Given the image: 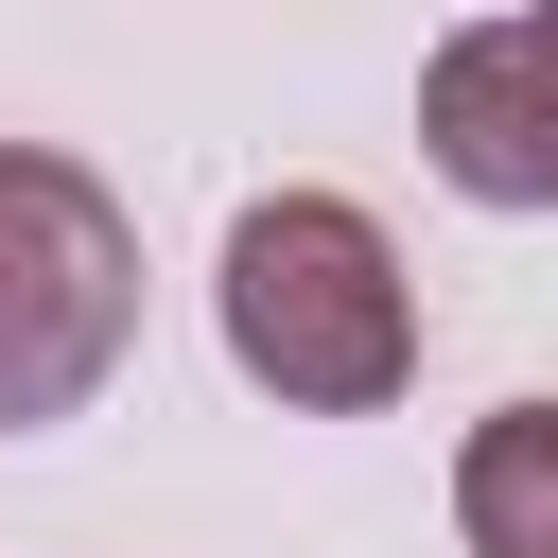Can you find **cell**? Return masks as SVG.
<instances>
[{
  "mask_svg": "<svg viewBox=\"0 0 558 558\" xmlns=\"http://www.w3.org/2000/svg\"><path fill=\"white\" fill-rule=\"evenodd\" d=\"M453 523H471V558H558V401H506L453 453Z\"/></svg>",
  "mask_w": 558,
  "mask_h": 558,
  "instance_id": "obj_4",
  "label": "cell"
},
{
  "mask_svg": "<svg viewBox=\"0 0 558 558\" xmlns=\"http://www.w3.org/2000/svg\"><path fill=\"white\" fill-rule=\"evenodd\" d=\"M140 349V227L87 157L0 140V436L87 418Z\"/></svg>",
  "mask_w": 558,
  "mask_h": 558,
  "instance_id": "obj_2",
  "label": "cell"
},
{
  "mask_svg": "<svg viewBox=\"0 0 558 558\" xmlns=\"http://www.w3.org/2000/svg\"><path fill=\"white\" fill-rule=\"evenodd\" d=\"M523 52H541V70H558V0H541V17H523Z\"/></svg>",
  "mask_w": 558,
  "mask_h": 558,
  "instance_id": "obj_5",
  "label": "cell"
},
{
  "mask_svg": "<svg viewBox=\"0 0 558 558\" xmlns=\"http://www.w3.org/2000/svg\"><path fill=\"white\" fill-rule=\"evenodd\" d=\"M418 157L471 209H558V70L523 52V17H471L418 70Z\"/></svg>",
  "mask_w": 558,
  "mask_h": 558,
  "instance_id": "obj_3",
  "label": "cell"
},
{
  "mask_svg": "<svg viewBox=\"0 0 558 558\" xmlns=\"http://www.w3.org/2000/svg\"><path fill=\"white\" fill-rule=\"evenodd\" d=\"M227 366L296 418H384L418 384V296H401V244L349 209V192H262L227 227Z\"/></svg>",
  "mask_w": 558,
  "mask_h": 558,
  "instance_id": "obj_1",
  "label": "cell"
}]
</instances>
